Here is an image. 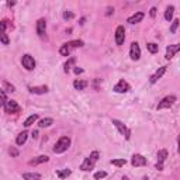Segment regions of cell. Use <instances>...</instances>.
<instances>
[{"mask_svg":"<svg viewBox=\"0 0 180 180\" xmlns=\"http://www.w3.org/2000/svg\"><path fill=\"white\" fill-rule=\"evenodd\" d=\"M99 156H100V154H99L97 151H93V152L90 154L89 158H86L85 160H83V163L80 165V169L83 170V172H89V170H91L93 168H94L96 162L99 160Z\"/></svg>","mask_w":180,"mask_h":180,"instance_id":"cell-1","label":"cell"},{"mask_svg":"<svg viewBox=\"0 0 180 180\" xmlns=\"http://www.w3.org/2000/svg\"><path fill=\"white\" fill-rule=\"evenodd\" d=\"M70 146V138L69 137H62L58 139V142L55 143L53 146V152L55 154H64L68 151V148Z\"/></svg>","mask_w":180,"mask_h":180,"instance_id":"cell-2","label":"cell"},{"mask_svg":"<svg viewBox=\"0 0 180 180\" xmlns=\"http://www.w3.org/2000/svg\"><path fill=\"white\" fill-rule=\"evenodd\" d=\"M175 101H176L175 96H166V97H163V99L160 100V103L158 104V110L169 108V107H172L173 104H175Z\"/></svg>","mask_w":180,"mask_h":180,"instance_id":"cell-3","label":"cell"},{"mask_svg":"<svg viewBox=\"0 0 180 180\" xmlns=\"http://www.w3.org/2000/svg\"><path fill=\"white\" fill-rule=\"evenodd\" d=\"M21 64L27 70H34V69H35V61H34V58H32L31 55H28V53L23 55Z\"/></svg>","mask_w":180,"mask_h":180,"instance_id":"cell-4","label":"cell"},{"mask_svg":"<svg viewBox=\"0 0 180 180\" xmlns=\"http://www.w3.org/2000/svg\"><path fill=\"white\" fill-rule=\"evenodd\" d=\"M113 124H114L116 128L120 131V134L125 137V139H130V138H131V131H130V130H128V128L125 127L121 121H118V120H113Z\"/></svg>","mask_w":180,"mask_h":180,"instance_id":"cell-5","label":"cell"},{"mask_svg":"<svg viewBox=\"0 0 180 180\" xmlns=\"http://www.w3.org/2000/svg\"><path fill=\"white\" fill-rule=\"evenodd\" d=\"M166 158H168V151H166V149H160V151H158V162H156V165H155V168H156L158 170L163 169V163H165V160H166Z\"/></svg>","mask_w":180,"mask_h":180,"instance_id":"cell-6","label":"cell"},{"mask_svg":"<svg viewBox=\"0 0 180 180\" xmlns=\"http://www.w3.org/2000/svg\"><path fill=\"white\" fill-rule=\"evenodd\" d=\"M4 110L6 113H13V114H16V113H20L21 111V107L17 104V101L16 100H9L7 101V104L4 106Z\"/></svg>","mask_w":180,"mask_h":180,"instance_id":"cell-7","label":"cell"},{"mask_svg":"<svg viewBox=\"0 0 180 180\" xmlns=\"http://www.w3.org/2000/svg\"><path fill=\"white\" fill-rule=\"evenodd\" d=\"M130 56L132 61H138L141 58V48H139V44L138 42H132L131 44V48H130Z\"/></svg>","mask_w":180,"mask_h":180,"instance_id":"cell-8","label":"cell"},{"mask_svg":"<svg viewBox=\"0 0 180 180\" xmlns=\"http://www.w3.org/2000/svg\"><path fill=\"white\" fill-rule=\"evenodd\" d=\"M130 89H131V86L128 85L124 79H121L116 86H114V89H113V90H114L116 93H127Z\"/></svg>","mask_w":180,"mask_h":180,"instance_id":"cell-9","label":"cell"},{"mask_svg":"<svg viewBox=\"0 0 180 180\" xmlns=\"http://www.w3.org/2000/svg\"><path fill=\"white\" fill-rule=\"evenodd\" d=\"M125 40V30L122 26H118L116 30V44L117 45H122Z\"/></svg>","mask_w":180,"mask_h":180,"instance_id":"cell-10","label":"cell"},{"mask_svg":"<svg viewBox=\"0 0 180 180\" xmlns=\"http://www.w3.org/2000/svg\"><path fill=\"white\" fill-rule=\"evenodd\" d=\"M131 165H132V166H135V168L145 166V165H146V158H143L142 155H139V154H135V155H132Z\"/></svg>","mask_w":180,"mask_h":180,"instance_id":"cell-11","label":"cell"},{"mask_svg":"<svg viewBox=\"0 0 180 180\" xmlns=\"http://www.w3.org/2000/svg\"><path fill=\"white\" fill-rule=\"evenodd\" d=\"M180 51V42L179 44H173V45H169V47L166 48V55H165V58L166 59H172L175 56L176 52H179Z\"/></svg>","mask_w":180,"mask_h":180,"instance_id":"cell-12","label":"cell"},{"mask_svg":"<svg viewBox=\"0 0 180 180\" xmlns=\"http://www.w3.org/2000/svg\"><path fill=\"white\" fill-rule=\"evenodd\" d=\"M165 72H166V66H162V68H159L158 70H156V72H155V73L152 75V76H151L149 82H151L152 85H154V83H156V82H158V80L165 75Z\"/></svg>","mask_w":180,"mask_h":180,"instance_id":"cell-13","label":"cell"},{"mask_svg":"<svg viewBox=\"0 0 180 180\" xmlns=\"http://www.w3.org/2000/svg\"><path fill=\"white\" fill-rule=\"evenodd\" d=\"M45 30H47V21H45V18H40L37 21V34L38 35H44Z\"/></svg>","mask_w":180,"mask_h":180,"instance_id":"cell-14","label":"cell"},{"mask_svg":"<svg viewBox=\"0 0 180 180\" xmlns=\"http://www.w3.org/2000/svg\"><path fill=\"white\" fill-rule=\"evenodd\" d=\"M48 160H49V158H48L47 155H41V156H37V158L31 159V160L28 162V165L37 166V165H41V163H44V162H48Z\"/></svg>","mask_w":180,"mask_h":180,"instance_id":"cell-15","label":"cell"},{"mask_svg":"<svg viewBox=\"0 0 180 180\" xmlns=\"http://www.w3.org/2000/svg\"><path fill=\"white\" fill-rule=\"evenodd\" d=\"M143 14L142 11H138V13H135L134 16H131L130 18L127 20V23H130V24H137V23H139V21H142V18H143Z\"/></svg>","mask_w":180,"mask_h":180,"instance_id":"cell-16","label":"cell"},{"mask_svg":"<svg viewBox=\"0 0 180 180\" xmlns=\"http://www.w3.org/2000/svg\"><path fill=\"white\" fill-rule=\"evenodd\" d=\"M30 91L34 94H45L48 91V87L47 86H34V87H30Z\"/></svg>","mask_w":180,"mask_h":180,"instance_id":"cell-17","label":"cell"},{"mask_svg":"<svg viewBox=\"0 0 180 180\" xmlns=\"http://www.w3.org/2000/svg\"><path fill=\"white\" fill-rule=\"evenodd\" d=\"M27 138H28V132H27V131H23V132H20L18 135H17V138H16V143L21 146V145H24V143H26Z\"/></svg>","mask_w":180,"mask_h":180,"instance_id":"cell-18","label":"cell"},{"mask_svg":"<svg viewBox=\"0 0 180 180\" xmlns=\"http://www.w3.org/2000/svg\"><path fill=\"white\" fill-rule=\"evenodd\" d=\"M73 48L70 47V44L66 42L64 44L62 47H61V49H59V52H61V55H64V56H69V53H70V51H72Z\"/></svg>","mask_w":180,"mask_h":180,"instance_id":"cell-19","label":"cell"},{"mask_svg":"<svg viewBox=\"0 0 180 180\" xmlns=\"http://www.w3.org/2000/svg\"><path fill=\"white\" fill-rule=\"evenodd\" d=\"M87 85H89V83H87L86 80H75L73 82V87L76 90H85L86 87H87Z\"/></svg>","mask_w":180,"mask_h":180,"instance_id":"cell-20","label":"cell"},{"mask_svg":"<svg viewBox=\"0 0 180 180\" xmlns=\"http://www.w3.org/2000/svg\"><path fill=\"white\" fill-rule=\"evenodd\" d=\"M173 13H175V7H173V6H168V9L165 11V20H166V21H172Z\"/></svg>","mask_w":180,"mask_h":180,"instance_id":"cell-21","label":"cell"},{"mask_svg":"<svg viewBox=\"0 0 180 180\" xmlns=\"http://www.w3.org/2000/svg\"><path fill=\"white\" fill-rule=\"evenodd\" d=\"M24 180H41V175L40 173H24L23 175Z\"/></svg>","mask_w":180,"mask_h":180,"instance_id":"cell-22","label":"cell"},{"mask_svg":"<svg viewBox=\"0 0 180 180\" xmlns=\"http://www.w3.org/2000/svg\"><path fill=\"white\" fill-rule=\"evenodd\" d=\"M1 85H3V90H4V91H9V93L16 91V87H14L13 85H10L7 80H3V82H1Z\"/></svg>","mask_w":180,"mask_h":180,"instance_id":"cell-23","label":"cell"},{"mask_svg":"<svg viewBox=\"0 0 180 180\" xmlns=\"http://www.w3.org/2000/svg\"><path fill=\"white\" fill-rule=\"evenodd\" d=\"M38 120V116L37 114H32V116H30L28 118H27L26 121H24V127H30V125H32L34 122Z\"/></svg>","mask_w":180,"mask_h":180,"instance_id":"cell-24","label":"cell"},{"mask_svg":"<svg viewBox=\"0 0 180 180\" xmlns=\"http://www.w3.org/2000/svg\"><path fill=\"white\" fill-rule=\"evenodd\" d=\"M72 172L69 169H64V170H56V176H58L59 179H65V177H68Z\"/></svg>","mask_w":180,"mask_h":180,"instance_id":"cell-25","label":"cell"},{"mask_svg":"<svg viewBox=\"0 0 180 180\" xmlns=\"http://www.w3.org/2000/svg\"><path fill=\"white\" fill-rule=\"evenodd\" d=\"M52 124H53L52 118H44V120H41V121H40V124H38V125H40L41 128H44V127H49V125H52Z\"/></svg>","mask_w":180,"mask_h":180,"instance_id":"cell-26","label":"cell"},{"mask_svg":"<svg viewBox=\"0 0 180 180\" xmlns=\"http://www.w3.org/2000/svg\"><path fill=\"white\" fill-rule=\"evenodd\" d=\"M110 163L117 166V168H121V166H124V165L127 163V160L125 159H113V160H110Z\"/></svg>","mask_w":180,"mask_h":180,"instance_id":"cell-27","label":"cell"},{"mask_svg":"<svg viewBox=\"0 0 180 180\" xmlns=\"http://www.w3.org/2000/svg\"><path fill=\"white\" fill-rule=\"evenodd\" d=\"M146 48H148V51L151 53H156L159 51V47H158V44H154V42H149L148 45H146Z\"/></svg>","mask_w":180,"mask_h":180,"instance_id":"cell-28","label":"cell"},{"mask_svg":"<svg viewBox=\"0 0 180 180\" xmlns=\"http://www.w3.org/2000/svg\"><path fill=\"white\" fill-rule=\"evenodd\" d=\"M75 62H76V59H75V58H70V59L68 61V62H66V64L64 65V70L66 72V73H68L69 70H70V68H72V65H73Z\"/></svg>","mask_w":180,"mask_h":180,"instance_id":"cell-29","label":"cell"},{"mask_svg":"<svg viewBox=\"0 0 180 180\" xmlns=\"http://www.w3.org/2000/svg\"><path fill=\"white\" fill-rule=\"evenodd\" d=\"M70 47L72 48H80V47H83L85 45V42L82 41V40H75V41H70Z\"/></svg>","mask_w":180,"mask_h":180,"instance_id":"cell-30","label":"cell"},{"mask_svg":"<svg viewBox=\"0 0 180 180\" xmlns=\"http://www.w3.org/2000/svg\"><path fill=\"white\" fill-rule=\"evenodd\" d=\"M106 176H107L106 172H104V170H100V172H96V173H94V179L100 180V179H104Z\"/></svg>","mask_w":180,"mask_h":180,"instance_id":"cell-31","label":"cell"},{"mask_svg":"<svg viewBox=\"0 0 180 180\" xmlns=\"http://www.w3.org/2000/svg\"><path fill=\"white\" fill-rule=\"evenodd\" d=\"M180 26V20L179 18H176L175 21H173V24H172V27H170V32H176V30H177V27Z\"/></svg>","mask_w":180,"mask_h":180,"instance_id":"cell-32","label":"cell"},{"mask_svg":"<svg viewBox=\"0 0 180 180\" xmlns=\"http://www.w3.org/2000/svg\"><path fill=\"white\" fill-rule=\"evenodd\" d=\"M9 42H10V41H9L7 34H6V32H1V44H3V45H9Z\"/></svg>","mask_w":180,"mask_h":180,"instance_id":"cell-33","label":"cell"},{"mask_svg":"<svg viewBox=\"0 0 180 180\" xmlns=\"http://www.w3.org/2000/svg\"><path fill=\"white\" fill-rule=\"evenodd\" d=\"M0 94H1V100H3V101H1V104H3V107H4L6 104H7V101H9V100H7V97H6V91L1 89V90H0Z\"/></svg>","mask_w":180,"mask_h":180,"instance_id":"cell-34","label":"cell"},{"mask_svg":"<svg viewBox=\"0 0 180 180\" xmlns=\"http://www.w3.org/2000/svg\"><path fill=\"white\" fill-rule=\"evenodd\" d=\"M73 17H75V14L72 13V11H65V13H64V18H65V20H72Z\"/></svg>","mask_w":180,"mask_h":180,"instance_id":"cell-35","label":"cell"},{"mask_svg":"<svg viewBox=\"0 0 180 180\" xmlns=\"http://www.w3.org/2000/svg\"><path fill=\"white\" fill-rule=\"evenodd\" d=\"M10 154L13 155V156H17V155H18V151H17L16 148H13V146H11V148H10Z\"/></svg>","mask_w":180,"mask_h":180,"instance_id":"cell-36","label":"cell"},{"mask_svg":"<svg viewBox=\"0 0 180 180\" xmlns=\"http://www.w3.org/2000/svg\"><path fill=\"white\" fill-rule=\"evenodd\" d=\"M73 72L76 75H79V73H83V69H80V68H75L73 69Z\"/></svg>","mask_w":180,"mask_h":180,"instance_id":"cell-37","label":"cell"},{"mask_svg":"<svg viewBox=\"0 0 180 180\" xmlns=\"http://www.w3.org/2000/svg\"><path fill=\"white\" fill-rule=\"evenodd\" d=\"M149 14H151V17H155V16H156V9H155V7H152V9H151V13H149Z\"/></svg>","mask_w":180,"mask_h":180,"instance_id":"cell-38","label":"cell"},{"mask_svg":"<svg viewBox=\"0 0 180 180\" xmlns=\"http://www.w3.org/2000/svg\"><path fill=\"white\" fill-rule=\"evenodd\" d=\"M113 11H114V9H111V7H108V9H107V13H106V14H107V16H110V14L113 13Z\"/></svg>","mask_w":180,"mask_h":180,"instance_id":"cell-39","label":"cell"},{"mask_svg":"<svg viewBox=\"0 0 180 180\" xmlns=\"http://www.w3.org/2000/svg\"><path fill=\"white\" fill-rule=\"evenodd\" d=\"M16 4V3H14V1H7V6H10V7H13V6Z\"/></svg>","mask_w":180,"mask_h":180,"instance_id":"cell-40","label":"cell"},{"mask_svg":"<svg viewBox=\"0 0 180 180\" xmlns=\"http://www.w3.org/2000/svg\"><path fill=\"white\" fill-rule=\"evenodd\" d=\"M177 151L180 152V137H179V141H177Z\"/></svg>","mask_w":180,"mask_h":180,"instance_id":"cell-41","label":"cell"},{"mask_svg":"<svg viewBox=\"0 0 180 180\" xmlns=\"http://www.w3.org/2000/svg\"><path fill=\"white\" fill-rule=\"evenodd\" d=\"M32 137H34V138L38 137V132H37V131H34V132H32Z\"/></svg>","mask_w":180,"mask_h":180,"instance_id":"cell-42","label":"cell"},{"mask_svg":"<svg viewBox=\"0 0 180 180\" xmlns=\"http://www.w3.org/2000/svg\"><path fill=\"white\" fill-rule=\"evenodd\" d=\"M142 180H149V179H148V177H143V179H142Z\"/></svg>","mask_w":180,"mask_h":180,"instance_id":"cell-43","label":"cell"},{"mask_svg":"<svg viewBox=\"0 0 180 180\" xmlns=\"http://www.w3.org/2000/svg\"><path fill=\"white\" fill-rule=\"evenodd\" d=\"M122 180H127V179H122Z\"/></svg>","mask_w":180,"mask_h":180,"instance_id":"cell-44","label":"cell"}]
</instances>
